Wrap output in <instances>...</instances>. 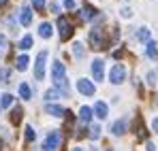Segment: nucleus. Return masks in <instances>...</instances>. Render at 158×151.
Wrapping results in <instances>:
<instances>
[{"label": "nucleus", "instance_id": "f257e3e1", "mask_svg": "<svg viewBox=\"0 0 158 151\" xmlns=\"http://www.w3.org/2000/svg\"><path fill=\"white\" fill-rule=\"evenodd\" d=\"M124 79H126V66L124 64H113L111 73H109V81L113 85H120V83H124Z\"/></svg>", "mask_w": 158, "mask_h": 151}, {"label": "nucleus", "instance_id": "b1692460", "mask_svg": "<svg viewBox=\"0 0 158 151\" xmlns=\"http://www.w3.org/2000/svg\"><path fill=\"white\" fill-rule=\"evenodd\" d=\"M19 96H22L24 100H30V85H28V83H22V85H19Z\"/></svg>", "mask_w": 158, "mask_h": 151}, {"label": "nucleus", "instance_id": "c9c22d12", "mask_svg": "<svg viewBox=\"0 0 158 151\" xmlns=\"http://www.w3.org/2000/svg\"><path fill=\"white\" fill-rule=\"evenodd\" d=\"M148 151H156V145L154 143H148Z\"/></svg>", "mask_w": 158, "mask_h": 151}, {"label": "nucleus", "instance_id": "58836bf2", "mask_svg": "<svg viewBox=\"0 0 158 151\" xmlns=\"http://www.w3.org/2000/svg\"><path fill=\"white\" fill-rule=\"evenodd\" d=\"M73 151H81V149H73Z\"/></svg>", "mask_w": 158, "mask_h": 151}, {"label": "nucleus", "instance_id": "a878e982", "mask_svg": "<svg viewBox=\"0 0 158 151\" xmlns=\"http://www.w3.org/2000/svg\"><path fill=\"white\" fill-rule=\"evenodd\" d=\"M73 55L75 58H83V45L81 43H73Z\"/></svg>", "mask_w": 158, "mask_h": 151}, {"label": "nucleus", "instance_id": "c756f323", "mask_svg": "<svg viewBox=\"0 0 158 151\" xmlns=\"http://www.w3.org/2000/svg\"><path fill=\"white\" fill-rule=\"evenodd\" d=\"M4 51H6V38L0 34V55H4Z\"/></svg>", "mask_w": 158, "mask_h": 151}, {"label": "nucleus", "instance_id": "f704fd0d", "mask_svg": "<svg viewBox=\"0 0 158 151\" xmlns=\"http://www.w3.org/2000/svg\"><path fill=\"white\" fill-rule=\"evenodd\" d=\"M52 11H53V13H58V11H60V6H58L56 2H52Z\"/></svg>", "mask_w": 158, "mask_h": 151}, {"label": "nucleus", "instance_id": "2f4dec72", "mask_svg": "<svg viewBox=\"0 0 158 151\" xmlns=\"http://www.w3.org/2000/svg\"><path fill=\"white\" fill-rule=\"evenodd\" d=\"M64 6L66 9H75V0H64Z\"/></svg>", "mask_w": 158, "mask_h": 151}, {"label": "nucleus", "instance_id": "7ed1b4c3", "mask_svg": "<svg viewBox=\"0 0 158 151\" xmlns=\"http://www.w3.org/2000/svg\"><path fill=\"white\" fill-rule=\"evenodd\" d=\"M88 41H90V45H92L94 49H105V47H107L105 38H103V30H101V28H94V30H90V36H88Z\"/></svg>", "mask_w": 158, "mask_h": 151}, {"label": "nucleus", "instance_id": "393cba45", "mask_svg": "<svg viewBox=\"0 0 158 151\" xmlns=\"http://www.w3.org/2000/svg\"><path fill=\"white\" fill-rule=\"evenodd\" d=\"M9 77H11V70H9V68H0V83H2V85L9 83Z\"/></svg>", "mask_w": 158, "mask_h": 151}, {"label": "nucleus", "instance_id": "4468645a", "mask_svg": "<svg viewBox=\"0 0 158 151\" xmlns=\"http://www.w3.org/2000/svg\"><path fill=\"white\" fill-rule=\"evenodd\" d=\"M92 115H94V109H90V106H81L79 109V121L90 124L92 121Z\"/></svg>", "mask_w": 158, "mask_h": 151}, {"label": "nucleus", "instance_id": "f8f14e48", "mask_svg": "<svg viewBox=\"0 0 158 151\" xmlns=\"http://www.w3.org/2000/svg\"><path fill=\"white\" fill-rule=\"evenodd\" d=\"M94 115H96L98 119H105L107 115H109V106H107L103 100H98L96 104H94Z\"/></svg>", "mask_w": 158, "mask_h": 151}, {"label": "nucleus", "instance_id": "5701e85b", "mask_svg": "<svg viewBox=\"0 0 158 151\" xmlns=\"http://www.w3.org/2000/svg\"><path fill=\"white\" fill-rule=\"evenodd\" d=\"M30 47H32V36H30V34H26V36L19 41V49L26 51V49H30Z\"/></svg>", "mask_w": 158, "mask_h": 151}, {"label": "nucleus", "instance_id": "9d476101", "mask_svg": "<svg viewBox=\"0 0 158 151\" xmlns=\"http://www.w3.org/2000/svg\"><path fill=\"white\" fill-rule=\"evenodd\" d=\"M30 22H32V11H30L28 4H24V6L19 9V24L22 26H30Z\"/></svg>", "mask_w": 158, "mask_h": 151}, {"label": "nucleus", "instance_id": "20e7f679", "mask_svg": "<svg viewBox=\"0 0 158 151\" xmlns=\"http://www.w3.org/2000/svg\"><path fill=\"white\" fill-rule=\"evenodd\" d=\"M58 32H60V38L62 41H69L73 36V26L69 24L66 17H58Z\"/></svg>", "mask_w": 158, "mask_h": 151}, {"label": "nucleus", "instance_id": "cd10ccee", "mask_svg": "<svg viewBox=\"0 0 158 151\" xmlns=\"http://www.w3.org/2000/svg\"><path fill=\"white\" fill-rule=\"evenodd\" d=\"M98 136H101V128H98V126H92V128H90V138H92V141H96Z\"/></svg>", "mask_w": 158, "mask_h": 151}, {"label": "nucleus", "instance_id": "72a5a7b5", "mask_svg": "<svg viewBox=\"0 0 158 151\" xmlns=\"http://www.w3.org/2000/svg\"><path fill=\"white\" fill-rule=\"evenodd\" d=\"M148 79H150V83H156V75H154V73H150V75H148Z\"/></svg>", "mask_w": 158, "mask_h": 151}, {"label": "nucleus", "instance_id": "473e14b6", "mask_svg": "<svg viewBox=\"0 0 158 151\" xmlns=\"http://www.w3.org/2000/svg\"><path fill=\"white\" fill-rule=\"evenodd\" d=\"M152 130H154V132H156V134H158V117H156V119H154V121H152Z\"/></svg>", "mask_w": 158, "mask_h": 151}, {"label": "nucleus", "instance_id": "412c9836", "mask_svg": "<svg viewBox=\"0 0 158 151\" xmlns=\"http://www.w3.org/2000/svg\"><path fill=\"white\" fill-rule=\"evenodd\" d=\"M60 96H62L60 89H47V92H45V100H47V102L56 100V98H60Z\"/></svg>", "mask_w": 158, "mask_h": 151}, {"label": "nucleus", "instance_id": "f3484780", "mask_svg": "<svg viewBox=\"0 0 158 151\" xmlns=\"http://www.w3.org/2000/svg\"><path fill=\"white\" fill-rule=\"evenodd\" d=\"M52 32H53L52 24H47V22H43V24L39 26V34H41L43 38H49V36H52Z\"/></svg>", "mask_w": 158, "mask_h": 151}, {"label": "nucleus", "instance_id": "6e6552de", "mask_svg": "<svg viewBox=\"0 0 158 151\" xmlns=\"http://www.w3.org/2000/svg\"><path fill=\"white\" fill-rule=\"evenodd\" d=\"M64 73H66V68H64V64L58 60V62H53V66H52V79H53V83H60L62 79H64Z\"/></svg>", "mask_w": 158, "mask_h": 151}, {"label": "nucleus", "instance_id": "e433bc0d", "mask_svg": "<svg viewBox=\"0 0 158 151\" xmlns=\"http://www.w3.org/2000/svg\"><path fill=\"white\" fill-rule=\"evenodd\" d=\"M6 2H9V0H0V9H4V6H6Z\"/></svg>", "mask_w": 158, "mask_h": 151}, {"label": "nucleus", "instance_id": "dca6fc26", "mask_svg": "<svg viewBox=\"0 0 158 151\" xmlns=\"http://www.w3.org/2000/svg\"><path fill=\"white\" fill-rule=\"evenodd\" d=\"M145 53H148V58H152V60L158 58V45L154 43V41H150V43L145 45Z\"/></svg>", "mask_w": 158, "mask_h": 151}, {"label": "nucleus", "instance_id": "bb28decb", "mask_svg": "<svg viewBox=\"0 0 158 151\" xmlns=\"http://www.w3.org/2000/svg\"><path fill=\"white\" fill-rule=\"evenodd\" d=\"M34 138H36V132H34V128L28 126V128H26V141H28V143H32Z\"/></svg>", "mask_w": 158, "mask_h": 151}, {"label": "nucleus", "instance_id": "9b49d317", "mask_svg": "<svg viewBox=\"0 0 158 151\" xmlns=\"http://www.w3.org/2000/svg\"><path fill=\"white\" fill-rule=\"evenodd\" d=\"M111 132H113V136H122V134L126 132V119L122 117V119L113 121V124H111Z\"/></svg>", "mask_w": 158, "mask_h": 151}, {"label": "nucleus", "instance_id": "0eeeda50", "mask_svg": "<svg viewBox=\"0 0 158 151\" xmlns=\"http://www.w3.org/2000/svg\"><path fill=\"white\" fill-rule=\"evenodd\" d=\"M92 77H94V81H103L105 79V62L98 60V58L92 62Z\"/></svg>", "mask_w": 158, "mask_h": 151}, {"label": "nucleus", "instance_id": "6ab92c4d", "mask_svg": "<svg viewBox=\"0 0 158 151\" xmlns=\"http://www.w3.org/2000/svg\"><path fill=\"white\" fill-rule=\"evenodd\" d=\"M137 38L143 41V43H150V30L148 28H139L137 30Z\"/></svg>", "mask_w": 158, "mask_h": 151}, {"label": "nucleus", "instance_id": "ddd939ff", "mask_svg": "<svg viewBox=\"0 0 158 151\" xmlns=\"http://www.w3.org/2000/svg\"><path fill=\"white\" fill-rule=\"evenodd\" d=\"M45 113H49L53 117H66V109H62V106H58V104H47V106H45Z\"/></svg>", "mask_w": 158, "mask_h": 151}, {"label": "nucleus", "instance_id": "aec40b11", "mask_svg": "<svg viewBox=\"0 0 158 151\" xmlns=\"http://www.w3.org/2000/svg\"><path fill=\"white\" fill-rule=\"evenodd\" d=\"M11 102H13V96H11V94H2V96H0V109H9Z\"/></svg>", "mask_w": 158, "mask_h": 151}, {"label": "nucleus", "instance_id": "7c9ffc66", "mask_svg": "<svg viewBox=\"0 0 158 151\" xmlns=\"http://www.w3.org/2000/svg\"><path fill=\"white\" fill-rule=\"evenodd\" d=\"M120 13H122V17H131V15H132V11L128 9V6H124V9H122Z\"/></svg>", "mask_w": 158, "mask_h": 151}, {"label": "nucleus", "instance_id": "4c0bfd02", "mask_svg": "<svg viewBox=\"0 0 158 151\" xmlns=\"http://www.w3.org/2000/svg\"><path fill=\"white\" fill-rule=\"evenodd\" d=\"M0 151H2V141H0Z\"/></svg>", "mask_w": 158, "mask_h": 151}, {"label": "nucleus", "instance_id": "a211bd4d", "mask_svg": "<svg viewBox=\"0 0 158 151\" xmlns=\"http://www.w3.org/2000/svg\"><path fill=\"white\" fill-rule=\"evenodd\" d=\"M135 132H137V136H139V138H145V134H148V132H145V128H143L141 117H137V119H135Z\"/></svg>", "mask_w": 158, "mask_h": 151}, {"label": "nucleus", "instance_id": "c85d7f7f", "mask_svg": "<svg viewBox=\"0 0 158 151\" xmlns=\"http://www.w3.org/2000/svg\"><path fill=\"white\" fill-rule=\"evenodd\" d=\"M32 2V6L36 9V11H43L45 9V0H30Z\"/></svg>", "mask_w": 158, "mask_h": 151}, {"label": "nucleus", "instance_id": "423d86ee", "mask_svg": "<svg viewBox=\"0 0 158 151\" xmlns=\"http://www.w3.org/2000/svg\"><path fill=\"white\" fill-rule=\"evenodd\" d=\"M77 92H79V94H83V96H94L96 87H94L92 81H88V79H79V81H77Z\"/></svg>", "mask_w": 158, "mask_h": 151}, {"label": "nucleus", "instance_id": "39448f33", "mask_svg": "<svg viewBox=\"0 0 158 151\" xmlns=\"http://www.w3.org/2000/svg\"><path fill=\"white\" fill-rule=\"evenodd\" d=\"M58 145H60V132H58V130H52V132L47 134L45 143H43V151H56Z\"/></svg>", "mask_w": 158, "mask_h": 151}, {"label": "nucleus", "instance_id": "f03ea898", "mask_svg": "<svg viewBox=\"0 0 158 151\" xmlns=\"http://www.w3.org/2000/svg\"><path fill=\"white\" fill-rule=\"evenodd\" d=\"M45 62H47V51H41L34 62V79L36 81H43V77H45Z\"/></svg>", "mask_w": 158, "mask_h": 151}, {"label": "nucleus", "instance_id": "1a4fd4ad", "mask_svg": "<svg viewBox=\"0 0 158 151\" xmlns=\"http://www.w3.org/2000/svg\"><path fill=\"white\" fill-rule=\"evenodd\" d=\"M81 17H83V19H88V22H94V19H98V11H96L92 4H88V2H85V4L81 6Z\"/></svg>", "mask_w": 158, "mask_h": 151}, {"label": "nucleus", "instance_id": "4be33fe9", "mask_svg": "<svg viewBox=\"0 0 158 151\" xmlns=\"http://www.w3.org/2000/svg\"><path fill=\"white\" fill-rule=\"evenodd\" d=\"M28 62H30V60H28V55H19V58H17V62H15V64H17V70H26V68H28Z\"/></svg>", "mask_w": 158, "mask_h": 151}, {"label": "nucleus", "instance_id": "2eb2a0df", "mask_svg": "<svg viewBox=\"0 0 158 151\" xmlns=\"http://www.w3.org/2000/svg\"><path fill=\"white\" fill-rule=\"evenodd\" d=\"M22 117H24V109H22V106H15V109L11 111V121L17 126V124H22Z\"/></svg>", "mask_w": 158, "mask_h": 151}]
</instances>
